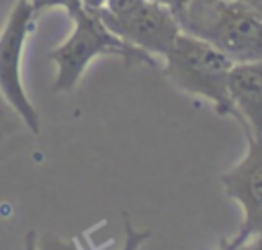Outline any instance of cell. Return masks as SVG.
<instances>
[{
  "label": "cell",
  "mask_w": 262,
  "mask_h": 250,
  "mask_svg": "<svg viewBox=\"0 0 262 250\" xmlns=\"http://www.w3.org/2000/svg\"><path fill=\"white\" fill-rule=\"evenodd\" d=\"M35 2L41 8V12L55 6L63 8L74 23L70 37L47 53V57L55 64V78L51 84L53 92L74 90L82 74L86 72L88 64L98 55H117L123 59L125 66H137V64H145L149 68L158 66L154 55L117 37L102 23L98 10L86 8L82 0H35Z\"/></svg>",
  "instance_id": "1"
},
{
  "label": "cell",
  "mask_w": 262,
  "mask_h": 250,
  "mask_svg": "<svg viewBox=\"0 0 262 250\" xmlns=\"http://www.w3.org/2000/svg\"><path fill=\"white\" fill-rule=\"evenodd\" d=\"M176 18L182 33L211 43L233 64L262 59V16L242 0H186Z\"/></svg>",
  "instance_id": "2"
},
{
  "label": "cell",
  "mask_w": 262,
  "mask_h": 250,
  "mask_svg": "<svg viewBox=\"0 0 262 250\" xmlns=\"http://www.w3.org/2000/svg\"><path fill=\"white\" fill-rule=\"evenodd\" d=\"M233 61L211 43L182 33L164 55L166 78L182 92L209 100L221 117H233L229 72Z\"/></svg>",
  "instance_id": "3"
},
{
  "label": "cell",
  "mask_w": 262,
  "mask_h": 250,
  "mask_svg": "<svg viewBox=\"0 0 262 250\" xmlns=\"http://www.w3.org/2000/svg\"><path fill=\"white\" fill-rule=\"evenodd\" d=\"M39 14L35 0H14L0 25V94L33 133H39L41 119L23 84V51Z\"/></svg>",
  "instance_id": "4"
},
{
  "label": "cell",
  "mask_w": 262,
  "mask_h": 250,
  "mask_svg": "<svg viewBox=\"0 0 262 250\" xmlns=\"http://www.w3.org/2000/svg\"><path fill=\"white\" fill-rule=\"evenodd\" d=\"M100 18L125 43L154 57L156 55L164 57L166 51L172 47L174 39L180 35V25L176 14L170 8L151 0H145L137 10H133L127 16L111 18L100 14Z\"/></svg>",
  "instance_id": "5"
},
{
  "label": "cell",
  "mask_w": 262,
  "mask_h": 250,
  "mask_svg": "<svg viewBox=\"0 0 262 250\" xmlns=\"http://www.w3.org/2000/svg\"><path fill=\"white\" fill-rule=\"evenodd\" d=\"M248 148L237 164L221 174L223 191L244 211L239 232L248 238L262 234V137L246 133Z\"/></svg>",
  "instance_id": "6"
},
{
  "label": "cell",
  "mask_w": 262,
  "mask_h": 250,
  "mask_svg": "<svg viewBox=\"0 0 262 250\" xmlns=\"http://www.w3.org/2000/svg\"><path fill=\"white\" fill-rule=\"evenodd\" d=\"M227 86L233 119L246 133L262 137V59L233 64Z\"/></svg>",
  "instance_id": "7"
},
{
  "label": "cell",
  "mask_w": 262,
  "mask_h": 250,
  "mask_svg": "<svg viewBox=\"0 0 262 250\" xmlns=\"http://www.w3.org/2000/svg\"><path fill=\"white\" fill-rule=\"evenodd\" d=\"M12 2H14V0H0V25H2L6 12L10 10ZM18 125H23V121L18 119V115L8 107V102H6V100L2 98V94H0V145L18 129Z\"/></svg>",
  "instance_id": "8"
},
{
  "label": "cell",
  "mask_w": 262,
  "mask_h": 250,
  "mask_svg": "<svg viewBox=\"0 0 262 250\" xmlns=\"http://www.w3.org/2000/svg\"><path fill=\"white\" fill-rule=\"evenodd\" d=\"M123 223H125V246H123V250H139V246L151 236L149 230H135L131 225V219H129L127 213H123ZM47 250H76V246L72 242H63V240L53 242V238H51V244L47 246Z\"/></svg>",
  "instance_id": "9"
},
{
  "label": "cell",
  "mask_w": 262,
  "mask_h": 250,
  "mask_svg": "<svg viewBox=\"0 0 262 250\" xmlns=\"http://www.w3.org/2000/svg\"><path fill=\"white\" fill-rule=\"evenodd\" d=\"M145 0H104L102 8L98 10L102 16H111V18H121L131 14L133 10H137Z\"/></svg>",
  "instance_id": "10"
},
{
  "label": "cell",
  "mask_w": 262,
  "mask_h": 250,
  "mask_svg": "<svg viewBox=\"0 0 262 250\" xmlns=\"http://www.w3.org/2000/svg\"><path fill=\"white\" fill-rule=\"evenodd\" d=\"M246 240H248V236H244L242 232H237L233 238H223V240L219 242L217 250H237Z\"/></svg>",
  "instance_id": "11"
},
{
  "label": "cell",
  "mask_w": 262,
  "mask_h": 250,
  "mask_svg": "<svg viewBox=\"0 0 262 250\" xmlns=\"http://www.w3.org/2000/svg\"><path fill=\"white\" fill-rule=\"evenodd\" d=\"M151 2H158V4H162V6H166V8H170L174 14L186 4V0H151Z\"/></svg>",
  "instance_id": "12"
},
{
  "label": "cell",
  "mask_w": 262,
  "mask_h": 250,
  "mask_svg": "<svg viewBox=\"0 0 262 250\" xmlns=\"http://www.w3.org/2000/svg\"><path fill=\"white\" fill-rule=\"evenodd\" d=\"M82 4L86 8H90V10H100L102 4H104V0H82Z\"/></svg>",
  "instance_id": "13"
},
{
  "label": "cell",
  "mask_w": 262,
  "mask_h": 250,
  "mask_svg": "<svg viewBox=\"0 0 262 250\" xmlns=\"http://www.w3.org/2000/svg\"><path fill=\"white\" fill-rule=\"evenodd\" d=\"M242 2H246L250 8H254V10L262 16V0H242Z\"/></svg>",
  "instance_id": "14"
}]
</instances>
